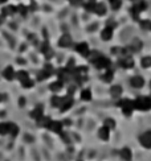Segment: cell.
Returning <instances> with one entry per match:
<instances>
[{"label": "cell", "instance_id": "6da1fadb", "mask_svg": "<svg viewBox=\"0 0 151 161\" xmlns=\"http://www.w3.org/2000/svg\"><path fill=\"white\" fill-rule=\"evenodd\" d=\"M134 106L138 110H151V97H139L134 101Z\"/></svg>", "mask_w": 151, "mask_h": 161}, {"label": "cell", "instance_id": "7a4b0ae2", "mask_svg": "<svg viewBox=\"0 0 151 161\" xmlns=\"http://www.w3.org/2000/svg\"><path fill=\"white\" fill-rule=\"evenodd\" d=\"M117 106H119L122 108L125 115H131L133 110L135 108V106H134V101H128V99H122L119 103H117Z\"/></svg>", "mask_w": 151, "mask_h": 161}, {"label": "cell", "instance_id": "3957f363", "mask_svg": "<svg viewBox=\"0 0 151 161\" xmlns=\"http://www.w3.org/2000/svg\"><path fill=\"white\" fill-rule=\"evenodd\" d=\"M139 141H141V144L144 148L150 149L151 148V131H147V132H144V134H142L141 137H139Z\"/></svg>", "mask_w": 151, "mask_h": 161}, {"label": "cell", "instance_id": "277c9868", "mask_svg": "<svg viewBox=\"0 0 151 161\" xmlns=\"http://www.w3.org/2000/svg\"><path fill=\"white\" fill-rule=\"evenodd\" d=\"M76 50L80 53L82 57H89V54H90V50H89V45L86 42H80L76 45Z\"/></svg>", "mask_w": 151, "mask_h": 161}, {"label": "cell", "instance_id": "5b68a950", "mask_svg": "<svg viewBox=\"0 0 151 161\" xmlns=\"http://www.w3.org/2000/svg\"><path fill=\"white\" fill-rule=\"evenodd\" d=\"M118 65L121 66V68L130 69V68H133V66H134V59L130 57V55H128V57H122L118 61Z\"/></svg>", "mask_w": 151, "mask_h": 161}, {"label": "cell", "instance_id": "8992f818", "mask_svg": "<svg viewBox=\"0 0 151 161\" xmlns=\"http://www.w3.org/2000/svg\"><path fill=\"white\" fill-rule=\"evenodd\" d=\"M94 65H96L97 69H108L110 66V61L108 58L102 57V55H99V57L97 58V61L94 62Z\"/></svg>", "mask_w": 151, "mask_h": 161}, {"label": "cell", "instance_id": "52a82bcc", "mask_svg": "<svg viewBox=\"0 0 151 161\" xmlns=\"http://www.w3.org/2000/svg\"><path fill=\"white\" fill-rule=\"evenodd\" d=\"M53 73V68L50 65H47L45 68H44V70H41V73L38 74V81H44L50 77V74Z\"/></svg>", "mask_w": 151, "mask_h": 161}, {"label": "cell", "instance_id": "ba28073f", "mask_svg": "<svg viewBox=\"0 0 151 161\" xmlns=\"http://www.w3.org/2000/svg\"><path fill=\"white\" fill-rule=\"evenodd\" d=\"M72 106H73V99H72V95H68V97L63 98V103H61V107H60V110L64 112V111L69 110Z\"/></svg>", "mask_w": 151, "mask_h": 161}, {"label": "cell", "instance_id": "9c48e42d", "mask_svg": "<svg viewBox=\"0 0 151 161\" xmlns=\"http://www.w3.org/2000/svg\"><path fill=\"white\" fill-rule=\"evenodd\" d=\"M72 42H73V40H72V37L69 35H63L58 41V45L63 46V48H68L72 45Z\"/></svg>", "mask_w": 151, "mask_h": 161}, {"label": "cell", "instance_id": "30bf717a", "mask_svg": "<svg viewBox=\"0 0 151 161\" xmlns=\"http://www.w3.org/2000/svg\"><path fill=\"white\" fill-rule=\"evenodd\" d=\"M130 83H131V86H133V87H135V88H141V87H143V85H144V79L142 78V77L135 75V77H133V78L130 79Z\"/></svg>", "mask_w": 151, "mask_h": 161}, {"label": "cell", "instance_id": "8fae6325", "mask_svg": "<svg viewBox=\"0 0 151 161\" xmlns=\"http://www.w3.org/2000/svg\"><path fill=\"white\" fill-rule=\"evenodd\" d=\"M111 37H113V28L106 26L102 31V33H101V38H102L103 41H109V40H111Z\"/></svg>", "mask_w": 151, "mask_h": 161}, {"label": "cell", "instance_id": "7c38bea8", "mask_svg": "<svg viewBox=\"0 0 151 161\" xmlns=\"http://www.w3.org/2000/svg\"><path fill=\"white\" fill-rule=\"evenodd\" d=\"M3 77H4L5 79H8V81H12V79H13L15 71H13V68H12V66H7V68L4 69V71H3Z\"/></svg>", "mask_w": 151, "mask_h": 161}, {"label": "cell", "instance_id": "4fadbf2b", "mask_svg": "<svg viewBox=\"0 0 151 161\" xmlns=\"http://www.w3.org/2000/svg\"><path fill=\"white\" fill-rule=\"evenodd\" d=\"M49 128L53 132H56V134H61V132H63V123H61V121H52Z\"/></svg>", "mask_w": 151, "mask_h": 161}, {"label": "cell", "instance_id": "5bb4252c", "mask_svg": "<svg viewBox=\"0 0 151 161\" xmlns=\"http://www.w3.org/2000/svg\"><path fill=\"white\" fill-rule=\"evenodd\" d=\"M119 154H121V157H122V160H125V161H131V151L128 149L127 147L126 148H122L121 149V152H119Z\"/></svg>", "mask_w": 151, "mask_h": 161}, {"label": "cell", "instance_id": "9a60e30c", "mask_svg": "<svg viewBox=\"0 0 151 161\" xmlns=\"http://www.w3.org/2000/svg\"><path fill=\"white\" fill-rule=\"evenodd\" d=\"M109 132H110V130H109L106 125L101 127V128L98 130V136H99V139H102V140H108V139H109Z\"/></svg>", "mask_w": 151, "mask_h": 161}, {"label": "cell", "instance_id": "2e32d148", "mask_svg": "<svg viewBox=\"0 0 151 161\" xmlns=\"http://www.w3.org/2000/svg\"><path fill=\"white\" fill-rule=\"evenodd\" d=\"M94 12H96L97 15H99V16L105 15V13H106V5H105L103 3H98V4H96V8H94Z\"/></svg>", "mask_w": 151, "mask_h": 161}, {"label": "cell", "instance_id": "e0dca14e", "mask_svg": "<svg viewBox=\"0 0 151 161\" xmlns=\"http://www.w3.org/2000/svg\"><path fill=\"white\" fill-rule=\"evenodd\" d=\"M110 94H111V97H113V98H118L121 94H122V87L118 86V85L113 86V87L110 88Z\"/></svg>", "mask_w": 151, "mask_h": 161}, {"label": "cell", "instance_id": "ac0fdd59", "mask_svg": "<svg viewBox=\"0 0 151 161\" xmlns=\"http://www.w3.org/2000/svg\"><path fill=\"white\" fill-rule=\"evenodd\" d=\"M49 88H50V90H52L53 92H57V91H60L61 88H63V82H61V81H56V82H53V83H50Z\"/></svg>", "mask_w": 151, "mask_h": 161}, {"label": "cell", "instance_id": "d6986e66", "mask_svg": "<svg viewBox=\"0 0 151 161\" xmlns=\"http://www.w3.org/2000/svg\"><path fill=\"white\" fill-rule=\"evenodd\" d=\"M31 116H32L33 119H36L37 121L40 120V119L43 118V110H41V107H37L36 110H33L32 114H31Z\"/></svg>", "mask_w": 151, "mask_h": 161}, {"label": "cell", "instance_id": "ffe728a7", "mask_svg": "<svg viewBox=\"0 0 151 161\" xmlns=\"http://www.w3.org/2000/svg\"><path fill=\"white\" fill-rule=\"evenodd\" d=\"M81 99L82 101H85V102H89L92 99V91L90 90H82L81 91Z\"/></svg>", "mask_w": 151, "mask_h": 161}, {"label": "cell", "instance_id": "44dd1931", "mask_svg": "<svg viewBox=\"0 0 151 161\" xmlns=\"http://www.w3.org/2000/svg\"><path fill=\"white\" fill-rule=\"evenodd\" d=\"M9 134V123L0 124V135H8Z\"/></svg>", "mask_w": 151, "mask_h": 161}, {"label": "cell", "instance_id": "7402d4cb", "mask_svg": "<svg viewBox=\"0 0 151 161\" xmlns=\"http://www.w3.org/2000/svg\"><path fill=\"white\" fill-rule=\"evenodd\" d=\"M16 7H13V5H7V7L3 8V15H12L16 12Z\"/></svg>", "mask_w": 151, "mask_h": 161}, {"label": "cell", "instance_id": "603a6c76", "mask_svg": "<svg viewBox=\"0 0 151 161\" xmlns=\"http://www.w3.org/2000/svg\"><path fill=\"white\" fill-rule=\"evenodd\" d=\"M18 134H19V127L13 123H9V135L18 136Z\"/></svg>", "mask_w": 151, "mask_h": 161}, {"label": "cell", "instance_id": "cb8c5ba5", "mask_svg": "<svg viewBox=\"0 0 151 161\" xmlns=\"http://www.w3.org/2000/svg\"><path fill=\"white\" fill-rule=\"evenodd\" d=\"M113 71L111 70H106V73L103 74V77H102V79L105 81V82H111L113 81Z\"/></svg>", "mask_w": 151, "mask_h": 161}, {"label": "cell", "instance_id": "d4e9b609", "mask_svg": "<svg viewBox=\"0 0 151 161\" xmlns=\"http://www.w3.org/2000/svg\"><path fill=\"white\" fill-rule=\"evenodd\" d=\"M50 123H52V120H50L49 118H44V116H43L40 120H38V124H40L41 127H48V128H49Z\"/></svg>", "mask_w": 151, "mask_h": 161}, {"label": "cell", "instance_id": "484cf974", "mask_svg": "<svg viewBox=\"0 0 151 161\" xmlns=\"http://www.w3.org/2000/svg\"><path fill=\"white\" fill-rule=\"evenodd\" d=\"M16 77H18V79L20 81V82H23V81H25L27 78H29V77H28V73L27 71H24V70H20L18 74H16Z\"/></svg>", "mask_w": 151, "mask_h": 161}, {"label": "cell", "instance_id": "4316f807", "mask_svg": "<svg viewBox=\"0 0 151 161\" xmlns=\"http://www.w3.org/2000/svg\"><path fill=\"white\" fill-rule=\"evenodd\" d=\"M61 103H63V98H60V97H53L52 98V106L53 107H61Z\"/></svg>", "mask_w": 151, "mask_h": 161}, {"label": "cell", "instance_id": "83f0119b", "mask_svg": "<svg viewBox=\"0 0 151 161\" xmlns=\"http://www.w3.org/2000/svg\"><path fill=\"white\" fill-rule=\"evenodd\" d=\"M141 64L143 68H151V57H143L142 61H141Z\"/></svg>", "mask_w": 151, "mask_h": 161}, {"label": "cell", "instance_id": "f1b7e54d", "mask_svg": "<svg viewBox=\"0 0 151 161\" xmlns=\"http://www.w3.org/2000/svg\"><path fill=\"white\" fill-rule=\"evenodd\" d=\"M110 4H111V8H113L114 11H117V9L121 8L122 2H121V0H110Z\"/></svg>", "mask_w": 151, "mask_h": 161}, {"label": "cell", "instance_id": "f546056e", "mask_svg": "<svg viewBox=\"0 0 151 161\" xmlns=\"http://www.w3.org/2000/svg\"><path fill=\"white\" fill-rule=\"evenodd\" d=\"M131 48H133V50H134V52L141 50V48H142V42L139 41V40H134V44L131 45Z\"/></svg>", "mask_w": 151, "mask_h": 161}, {"label": "cell", "instance_id": "4dcf8cb0", "mask_svg": "<svg viewBox=\"0 0 151 161\" xmlns=\"http://www.w3.org/2000/svg\"><path fill=\"white\" fill-rule=\"evenodd\" d=\"M21 85H23V87H25V88H29V87H33V85H35V82H33L32 79H29V78H27L25 81L21 82Z\"/></svg>", "mask_w": 151, "mask_h": 161}, {"label": "cell", "instance_id": "1f68e13d", "mask_svg": "<svg viewBox=\"0 0 151 161\" xmlns=\"http://www.w3.org/2000/svg\"><path fill=\"white\" fill-rule=\"evenodd\" d=\"M105 125L108 127L109 130H110V128H115V121H114L113 119H106V120H105Z\"/></svg>", "mask_w": 151, "mask_h": 161}, {"label": "cell", "instance_id": "d6a6232c", "mask_svg": "<svg viewBox=\"0 0 151 161\" xmlns=\"http://www.w3.org/2000/svg\"><path fill=\"white\" fill-rule=\"evenodd\" d=\"M83 7H85V9H86V11H89V12H94L96 4H94L93 2H90V3H86L85 5H83Z\"/></svg>", "mask_w": 151, "mask_h": 161}, {"label": "cell", "instance_id": "836d02e7", "mask_svg": "<svg viewBox=\"0 0 151 161\" xmlns=\"http://www.w3.org/2000/svg\"><path fill=\"white\" fill-rule=\"evenodd\" d=\"M141 26L143 28L144 31H147V29H151V23L148 20H144V21H141Z\"/></svg>", "mask_w": 151, "mask_h": 161}, {"label": "cell", "instance_id": "e575fe53", "mask_svg": "<svg viewBox=\"0 0 151 161\" xmlns=\"http://www.w3.org/2000/svg\"><path fill=\"white\" fill-rule=\"evenodd\" d=\"M16 9H18L21 15H27V7H25V5H18Z\"/></svg>", "mask_w": 151, "mask_h": 161}, {"label": "cell", "instance_id": "d590c367", "mask_svg": "<svg viewBox=\"0 0 151 161\" xmlns=\"http://www.w3.org/2000/svg\"><path fill=\"white\" fill-rule=\"evenodd\" d=\"M74 90H76V86H70V87L68 88V91H69V95H72V94L74 92Z\"/></svg>", "mask_w": 151, "mask_h": 161}, {"label": "cell", "instance_id": "8d00e7d4", "mask_svg": "<svg viewBox=\"0 0 151 161\" xmlns=\"http://www.w3.org/2000/svg\"><path fill=\"white\" fill-rule=\"evenodd\" d=\"M24 103H25V99L24 98H20V106H24Z\"/></svg>", "mask_w": 151, "mask_h": 161}, {"label": "cell", "instance_id": "74e56055", "mask_svg": "<svg viewBox=\"0 0 151 161\" xmlns=\"http://www.w3.org/2000/svg\"><path fill=\"white\" fill-rule=\"evenodd\" d=\"M5 2H7V0H0V3H5Z\"/></svg>", "mask_w": 151, "mask_h": 161}, {"label": "cell", "instance_id": "f35d334b", "mask_svg": "<svg viewBox=\"0 0 151 161\" xmlns=\"http://www.w3.org/2000/svg\"><path fill=\"white\" fill-rule=\"evenodd\" d=\"M2 99H3V98H2V94H0V102H2Z\"/></svg>", "mask_w": 151, "mask_h": 161}, {"label": "cell", "instance_id": "ab89813d", "mask_svg": "<svg viewBox=\"0 0 151 161\" xmlns=\"http://www.w3.org/2000/svg\"><path fill=\"white\" fill-rule=\"evenodd\" d=\"M2 21H3V19H2V17H0V24H2Z\"/></svg>", "mask_w": 151, "mask_h": 161}, {"label": "cell", "instance_id": "60d3db41", "mask_svg": "<svg viewBox=\"0 0 151 161\" xmlns=\"http://www.w3.org/2000/svg\"><path fill=\"white\" fill-rule=\"evenodd\" d=\"M150 88H151V81H150Z\"/></svg>", "mask_w": 151, "mask_h": 161}]
</instances>
